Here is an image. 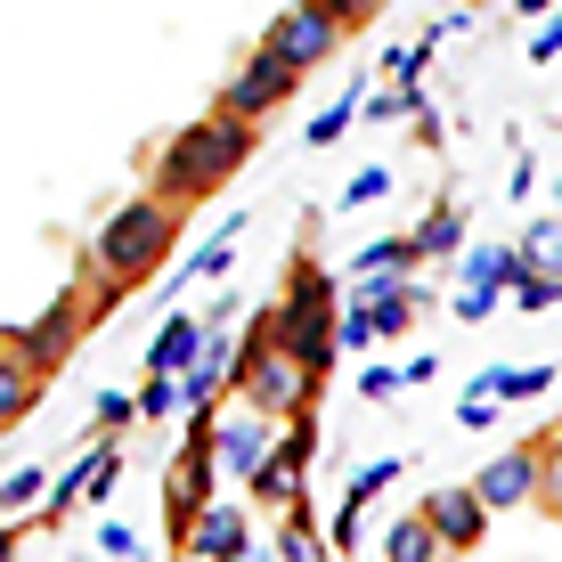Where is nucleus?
I'll use <instances>...</instances> for the list:
<instances>
[{
	"label": "nucleus",
	"instance_id": "f257e3e1",
	"mask_svg": "<svg viewBox=\"0 0 562 562\" xmlns=\"http://www.w3.org/2000/svg\"><path fill=\"white\" fill-rule=\"evenodd\" d=\"M245 155H254V123H245V114H228V106H212L204 123H188L180 139L164 147L155 188H164L171 204H196V196H212L221 180H237Z\"/></svg>",
	"mask_w": 562,
	"mask_h": 562
},
{
	"label": "nucleus",
	"instance_id": "f03ea898",
	"mask_svg": "<svg viewBox=\"0 0 562 562\" xmlns=\"http://www.w3.org/2000/svg\"><path fill=\"white\" fill-rule=\"evenodd\" d=\"M171 237H180V204L155 188V196H131L123 212H106V228L90 237V278L99 285H139L164 269Z\"/></svg>",
	"mask_w": 562,
	"mask_h": 562
},
{
	"label": "nucleus",
	"instance_id": "7ed1b4c3",
	"mask_svg": "<svg viewBox=\"0 0 562 562\" xmlns=\"http://www.w3.org/2000/svg\"><path fill=\"white\" fill-rule=\"evenodd\" d=\"M237 392L254 400V408H269V416H302V408H310L318 375H310L302 351L278 335V318H261L254 335L237 342Z\"/></svg>",
	"mask_w": 562,
	"mask_h": 562
},
{
	"label": "nucleus",
	"instance_id": "20e7f679",
	"mask_svg": "<svg viewBox=\"0 0 562 562\" xmlns=\"http://www.w3.org/2000/svg\"><path fill=\"white\" fill-rule=\"evenodd\" d=\"M335 310H342V294H335V278H326L318 261H302L294 278H285V302L269 310V318H278V335L302 351L310 375H326L335 351H342V342H335Z\"/></svg>",
	"mask_w": 562,
	"mask_h": 562
},
{
	"label": "nucleus",
	"instance_id": "39448f33",
	"mask_svg": "<svg viewBox=\"0 0 562 562\" xmlns=\"http://www.w3.org/2000/svg\"><path fill=\"white\" fill-rule=\"evenodd\" d=\"M188 424L212 440V457H221V473H237V481H254V464L278 449V424L285 416H269V408H254V400H212V408H188Z\"/></svg>",
	"mask_w": 562,
	"mask_h": 562
},
{
	"label": "nucleus",
	"instance_id": "423d86ee",
	"mask_svg": "<svg viewBox=\"0 0 562 562\" xmlns=\"http://www.w3.org/2000/svg\"><path fill=\"white\" fill-rule=\"evenodd\" d=\"M212 481H221V457H212V440L188 424V440H180V457L164 464V521H171V538H188V521H196L212 497Z\"/></svg>",
	"mask_w": 562,
	"mask_h": 562
},
{
	"label": "nucleus",
	"instance_id": "0eeeda50",
	"mask_svg": "<svg viewBox=\"0 0 562 562\" xmlns=\"http://www.w3.org/2000/svg\"><path fill=\"white\" fill-rule=\"evenodd\" d=\"M90 335V294H57L42 318H25V326H9V351L16 359H33L42 375H57V367L74 359V342Z\"/></svg>",
	"mask_w": 562,
	"mask_h": 562
},
{
	"label": "nucleus",
	"instance_id": "6e6552de",
	"mask_svg": "<svg viewBox=\"0 0 562 562\" xmlns=\"http://www.w3.org/2000/svg\"><path fill=\"white\" fill-rule=\"evenodd\" d=\"M342 33H351V25L335 16V0H294V9H285L278 25L261 33V42L278 49L285 66H302V74H310V66H326V57L342 49Z\"/></svg>",
	"mask_w": 562,
	"mask_h": 562
},
{
	"label": "nucleus",
	"instance_id": "1a4fd4ad",
	"mask_svg": "<svg viewBox=\"0 0 562 562\" xmlns=\"http://www.w3.org/2000/svg\"><path fill=\"white\" fill-rule=\"evenodd\" d=\"M310 457H318V416L302 408V424H285V432H278V449H269V457L254 464V481H245V490H254L269 514H285V506L302 497V473H310Z\"/></svg>",
	"mask_w": 562,
	"mask_h": 562
},
{
	"label": "nucleus",
	"instance_id": "9d476101",
	"mask_svg": "<svg viewBox=\"0 0 562 562\" xmlns=\"http://www.w3.org/2000/svg\"><path fill=\"white\" fill-rule=\"evenodd\" d=\"M294 82H302V66H285V57L278 49H254V57H245V66H237V82H228V114H245V123H261V114H278L285 99H294Z\"/></svg>",
	"mask_w": 562,
	"mask_h": 562
},
{
	"label": "nucleus",
	"instance_id": "9b49d317",
	"mask_svg": "<svg viewBox=\"0 0 562 562\" xmlns=\"http://www.w3.org/2000/svg\"><path fill=\"white\" fill-rule=\"evenodd\" d=\"M424 521H432V538L449 554H473L481 538H490V506H481L473 481H464V490H432V497H424Z\"/></svg>",
	"mask_w": 562,
	"mask_h": 562
},
{
	"label": "nucleus",
	"instance_id": "f8f14e48",
	"mask_svg": "<svg viewBox=\"0 0 562 562\" xmlns=\"http://www.w3.org/2000/svg\"><path fill=\"white\" fill-rule=\"evenodd\" d=\"M538 473H547V449H506V457H490L473 473V490H481L490 514H506V506H530L538 497Z\"/></svg>",
	"mask_w": 562,
	"mask_h": 562
},
{
	"label": "nucleus",
	"instance_id": "ddd939ff",
	"mask_svg": "<svg viewBox=\"0 0 562 562\" xmlns=\"http://www.w3.org/2000/svg\"><path fill=\"white\" fill-rule=\"evenodd\" d=\"M188 554H204V562H228V554H254V521H245V506H221V497H212V506L188 521V538H180Z\"/></svg>",
	"mask_w": 562,
	"mask_h": 562
},
{
	"label": "nucleus",
	"instance_id": "4468645a",
	"mask_svg": "<svg viewBox=\"0 0 562 562\" xmlns=\"http://www.w3.org/2000/svg\"><path fill=\"white\" fill-rule=\"evenodd\" d=\"M400 473H408L400 457H375V464H359V473H351V490H342V514H335V554H351V547H359V521H367V506H375V497L392 490Z\"/></svg>",
	"mask_w": 562,
	"mask_h": 562
},
{
	"label": "nucleus",
	"instance_id": "2eb2a0df",
	"mask_svg": "<svg viewBox=\"0 0 562 562\" xmlns=\"http://www.w3.org/2000/svg\"><path fill=\"white\" fill-rule=\"evenodd\" d=\"M196 351H204V310H171V318L147 335V375H180Z\"/></svg>",
	"mask_w": 562,
	"mask_h": 562
},
{
	"label": "nucleus",
	"instance_id": "dca6fc26",
	"mask_svg": "<svg viewBox=\"0 0 562 562\" xmlns=\"http://www.w3.org/2000/svg\"><path fill=\"white\" fill-rule=\"evenodd\" d=\"M237 228H245V212H237V221H221V228H212V237L196 245V254L171 269V294H188L196 278H228V261H237Z\"/></svg>",
	"mask_w": 562,
	"mask_h": 562
},
{
	"label": "nucleus",
	"instance_id": "f3484780",
	"mask_svg": "<svg viewBox=\"0 0 562 562\" xmlns=\"http://www.w3.org/2000/svg\"><path fill=\"white\" fill-rule=\"evenodd\" d=\"M42 367H33V359H16L9 351V342H0V424H25L33 416V400H42Z\"/></svg>",
	"mask_w": 562,
	"mask_h": 562
},
{
	"label": "nucleus",
	"instance_id": "a211bd4d",
	"mask_svg": "<svg viewBox=\"0 0 562 562\" xmlns=\"http://www.w3.org/2000/svg\"><path fill=\"white\" fill-rule=\"evenodd\" d=\"M457 269H464V285H497V294H514V278H521V245H464Z\"/></svg>",
	"mask_w": 562,
	"mask_h": 562
},
{
	"label": "nucleus",
	"instance_id": "6ab92c4d",
	"mask_svg": "<svg viewBox=\"0 0 562 562\" xmlns=\"http://www.w3.org/2000/svg\"><path fill=\"white\" fill-rule=\"evenodd\" d=\"M408 254H416V261H457V254H464V212H449V204L424 212V221L408 228Z\"/></svg>",
	"mask_w": 562,
	"mask_h": 562
},
{
	"label": "nucleus",
	"instance_id": "aec40b11",
	"mask_svg": "<svg viewBox=\"0 0 562 562\" xmlns=\"http://www.w3.org/2000/svg\"><path fill=\"white\" fill-rule=\"evenodd\" d=\"M42 506H49V473H42V464H16V473L0 481V514L25 521V514H42Z\"/></svg>",
	"mask_w": 562,
	"mask_h": 562
},
{
	"label": "nucleus",
	"instance_id": "412c9836",
	"mask_svg": "<svg viewBox=\"0 0 562 562\" xmlns=\"http://www.w3.org/2000/svg\"><path fill=\"white\" fill-rule=\"evenodd\" d=\"M278 554H285V562H310V554H326V547H318V521H310V506H302V497L278 514Z\"/></svg>",
	"mask_w": 562,
	"mask_h": 562
},
{
	"label": "nucleus",
	"instance_id": "4be33fe9",
	"mask_svg": "<svg viewBox=\"0 0 562 562\" xmlns=\"http://www.w3.org/2000/svg\"><path fill=\"white\" fill-rule=\"evenodd\" d=\"M383 554H392V562H424V554H440V538H432V521H424V514H408V521L383 530Z\"/></svg>",
	"mask_w": 562,
	"mask_h": 562
},
{
	"label": "nucleus",
	"instance_id": "5701e85b",
	"mask_svg": "<svg viewBox=\"0 0 562 562\" xmlns=\"http://www.w3.org/2000/svg\"><path fill=\"white\" fill-rule=\"evenodd\" d=\"M359 99H367V90H342V99H326L318 114H310V147H335L342 131L359 123Z\"/></svg>",
	"mask_w": 562,
	"mask_h": 562
},
{
	"label": "nucleus",
	"instance_id": "b1692460",
	"mask_svg": "<svg viewBox=\"0 0 562 562\" xmlns=\"http://www.w3.org/2000/svg\"><path fill=\"white\" fill-rule=\"evenodd\" d=\"M351 269L359 278H383V269H416V254H408V237H367Z\"/></svg>",
	"mask_w": 562,
	"mask_h": 562
},
{
	"label": "nucleus",
	"instance_id": "393cba45",
	"mask_svg": "<svg viewBox=\"0 0 562 562\" xmlns=\"http://www.w3.org/2000/svg\"><path fill=\"white\" fill-rule=\"evenodd\" d=\"M514 302H521V310H554V302H562V269H538V261H521V278H514Z\"/></svg>",
	"mask_w": 562,
	"mask_h": 562
},
{
	"label": "nucleus",
	"instance_id": "a878e982",
	"mask_svg": "<svg viewBox=\"0 0 562 562\" xmlns=\"http://www.w3.org/2000/svg\"><path fill=\"white\" fill-rule=\"evenodd\" d=\"M164 416H188L180 375H147V392H139V424H164Z\"/></svg>",
	"mask_w": 562,
	"mask_h": 562
},
{
	"label": "nucleus",
	"instance_id": "bb28decb",
	"mask_svg": "<svg viewBox=\"0 0 562 562\" xmlns=\"http://www.w3.org/2000/svg\"><path fill=\"white\" fill-rule=\"evenodd\" d=\"M521 261L562 269V212H554V221H530V228H521Z\"/></svg>",
	"mask_w": 562,
	"mask_h": 562
},
{
	"label": "nucleus",
	"instance_id": "cd10ccee",
	"mask_svg": "<svg viewBox=\"0 0 562 562\" xmlns=\"http://www.w3.org/2000/svg\"><path fill=\"white\" fill-rule=\"evenodd\" d=\"M375 196H392V171H383V164H367V171H351V180H342V204H375Z\"/></svg>",
	"mask_w": 562,
	"mask_h": 562
},
{
	"label": "nucleus",
	"instance_id": "c85d7f7f",
	"mask_svg": "<svg viewBox=\"0 0 562 562\" xmlns=\"http://www.w3.org/2000/svg\"><path fill=\"white\" fill-rule=\"evenodd\" d=\"M554 383V367H506V383H497V400H538Z\"/></svg>",
	"mask_w": 562,
	"mask_h": 562
},
{
	"label": "nucleus",
	"instance_id": "c756f323",
	"mask_svg": "<svg viewBox=\"0 0 562 562\" xmlns=\"http://www.w3.org/2000/svg\"><path fill=\"white\" fill-rule=\"evenodd\" d=\"M90 416H99L106 432H123V424H139V400H131V392H99V408H90Z\"/></svg>",
	"mask_w": 562,
	"mask_h": 562
},
{
	"label": "nucleus",
	"instance_id": "7c9ffc66",
	"mask_svg": "<svg viewBox=\"0 0 562 562\" xmlns=\"http://www.w3.org/2000/svg\"><path fill=\"white\" fill-rule=\"evenodd\" d=\"M547 57H562V0L547 9V25L530 33V66H547Z\"/></svg>",
	"mask_w": 562,
	"mask_h": 562
},
{
	"label": "nucleus",
	"instance_id": "2f4dec72",
	"mask_svg": "<svg viewBox=\"0 0 562 562\" xmlns=\"http://www.w3.org/2000/svg\"><path fill=\"white\" fill-rule=\"evenodd\" d=\"M392 392H408L400 367H359V400H392Z\"/></svg>",
	"mask_w": 562,
	"mask_h": 562
},
{
	"label": "nucleus",
	"instance_id": "473e14b6",
	"mask_svg": "<svg viewBox=\"0 0 562 562\" xmlns=\"http://www.w3.org/2000/svg\"><path fill=\"white\" fill-rule=\"evenodd\" d=\"M490 310H497V285H464V294H457V318L464 326H481Z\"/></svg>",
	"mask_w": 562,
	"mask_h": 562
},
{
	"label": "nucleus",
	"instance_id": "72a5a7b5",
	"mask_svg": "<svg viewBox=\"0 0 562 562\" xmlns=\"http://www.w3.org/2000/svg\"><path fill=\"white\" fill-rule=\"evenodd\" d=\"M490 424H497V408H490L481 392H464V408H457V432H490Z\"/></svg>",
	"mask_w": 562,
	"mask_h": 562
},
{
	"label": "nucleus",
	"instance_id": "f704fd0d",
	"mask_svg": "<svg viewBox=\"0 0 562 562\" xmlns=\"http://www.w3.org/2000/svg\"><path fill=\"white\" fill-rule=\"evenodd\" d=\"M99 554H139V530L131 521H99Z\"/></svg>",
	"mask_w": 562,
	"mask_h": 562
},
{
	"label": "nucleus",
	"instance_id": "c9c22d12",
	"mask_svg": "<svg viewBox=\"0 0 562 562\" xmlns=\"http://www.w3.org/2000/svg\"><path fill=\"white\" fill-rule=\"evenodd\" d=\"M538 497H547V514H562V449H547V473H538Z\"/></svg>",
	"mask_w": 562,
	"mask_h": 562
},
{
	"label": "nucleus",
	"instance_id": "e433bc0d",
	"mask_svg": "<svg viewBox=\"0 0 562 562\" xmlns=\"http://www.w3.org/2000/svg\"><path fill=\"white\" fill-rule=\"evenodd\" d=\"M514 9H521V16H547V9H554V0H514Z\"/></svg>",
	"mask_w": 562,
	"mask_h": 562
},
{
	"label": "nucleus",
	"instance_id": "4c0bfd02",
	"mask_svg": "<svg viewBox=\"0 0 562 562\" xmlns=\"http://www.w3.org/2000/svg\"><path fill=\"white\" fill-rule=\"evenodd\" d=\"M554 212H562V171H554Z\"/></svg>",
	"mask_w": 562,
	"mask_h": 562
},
{
	"label": "nucleus",
	"instance_id": "58836bf2",
	"mask_svg": "<svg viewBox=\"0 0 562 562\" xmlns=\"http://www.w3.org/2000/svg\"><path fill=\"white\" fill-rule=\"evenodd\" d=\"M554 449H562V440H554Z\"/></svg>",
	"mask_w": 562,
	"mask_h": 562
}]
</instances>
